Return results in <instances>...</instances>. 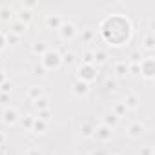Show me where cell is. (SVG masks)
<instances>
[{
    "instance_id": "2e32d148",
    "label": "cell",
    "mask_w": 155,
    "mask_h": 155,
    "mask_svg": "<svg viewBox=\"0 0 155 155\" xmlns=\"http://www.w3.org/2000/svg\"><path fill=\"white\" fill-rule=\"evenodd\" d=\"M31 131H33V133H38V135L46 133V131H48V122H44V120H40V119L35 117L33 126H31Z\"/></svg>"
},
{
    "instance_id": "74e56055",
    "label": "cell",
    "mask_w": 155,
    "mask_h": 155,
    "mask_svg": "<svg viewBox=\"0 0 155 155\" xmlns=\"http://www.w3.org/2000/svg\"><path fill=\"white\" fill-rule=\"evenodd\" d=\"M9 101V95H6V93H0V104H6Z\"/></svg>"
},
{
    "instance_id": "83f0119b",
    "label": "cell",
    "mask_w": 155,
    "mask_h": 155,
    "mask_svg": "<svg viewBox=\"0 0 155 155\" xmlns=\"http://www.w3.org/2000/svg\"><path fill=\"white\" fill-rule=\"evenodd\" d=\"M37 119H40V120H44V122H49V119H51V110H49V108H48V110H40Z\"/></svg>"
},
{
    "instance_id": "f546056e",
    "label": "cell",
    "mask_w": 155,
    "mask_h": 155,
    "mask_svg": "<svg viewBox=\"0 0 155 155\" xmlns=\"http://www.w3.org/2000/svg\"><path fill=\"white\" fill-rule=\"evenodd\" d=\"M93 38H95L93 29H84V31H82V40H84V42H91Z\"/></svg>"
},
{
    "instance_id": "7c38bea8",
    "label": "cell",
    "mask_w": 155,
    "mask_h": 155,
    "mask_svg": "<svg viewBox=\"0 0 155 155\" xmlns=\"http://www.w3.org/2000/svg\"><path fill=\"white\" fill-rule=\"evenodd\" d=\"M44 95V90H42V86H38V84H31L29 88H28V91H26V97L31 101V102H35L38 97H42Z\"/></svg>"
},
{
    "instance_id": "30bf717a",
    "label": "cell",
    "mask_w": 155,
    "mask_h": 155,
    "mask_svg": "<svg viewBox=\"0 0 155 155\" xmlns=\"http://www.w3.org/2000/svg\"><path fill=\"white\" fill-rule=\"evenodd\" d=\"M26 29H28V24H24L20 20H11L9 22V33H13L17 37H22L26 33Z\"/></svg>"
},
{
    "instance_id": "3957f363",
    "label": "cell",
    "mask_w": 155,
    "mask_h": 155,
    "mask_svg": "<svg viewBox=\"0 0 155 155\" xmlns=\"http://www.w3.org/2000/svg\"><path fill=\"white\" fill-rule=\"evenodd\" d=\"M139 73L144 77L146 81H151L153 77H155V58L151 55L140 58V62H139Z\"/></svg>"
},
{
    "instance_id": "9a60e30c",
    "label": "cell",
    "mask_w": 155,
    "mask_h": 155,
    "mask_svg": "<svg viewBox=\"0 0 155 155\" xmlns=\"http://www.w3.org/2000/svg\"><path fill=\"white\" fill-rule=\"evenodd\" d=\"M48 49H49V46H48V42H46V40H38V42H35V44H33V48H31L33 55H38V57H42Z\"/></svg>"
},
{
    "instance_id": "7a4b0ae2",
    "label": "cell",
    "mask_w": 155,
    "mask_h": 155,
    "mask_svg": "<svg viewBox=\"0 0 155 155\" xmlns=\"http://www.w3.org/2000/svg\"><path fill=\"white\" fill-rule=\"evenodd\" d=\"M99 77V68L93 66V64H79L77 68V81H82L86 84H91L93 81H97Z\"/></svg>"
},
{
    "instance_id": "5b68a950",
    "label": "cell",
    "mask_w": 155,
    "mask_h": 155,
    "mask_svg": "<svg viewBox=\"0 0 155 155\" xmlns=\"http://www.w3.org/2000/svg\"><path fill=\"white\" fill-rule=\"evenodd\" d=\"M91 137H93L97 142H108V140H111V137H113V130L108 128V126H104V124H99V126H95V131H93Z\"/></svg>"
},
{
    "instance_id": "cb8c5ba5",
    "label": "cell",
    "mask_w": 155,
    "mask_h": 155,
    "mask_svg": "<svg viewBox=\"0 0 155 155\" xmlns=\"http://www.w3.org/2000/svg\"><path fill=\"white\" fill-rule=\"evenodd\" d=\"M75 62H77V57H75L73 51H66V53L62 55V64H66V66H73Z\"/></svg>"
},
{
    "instance_id": "7402d4cb",
    "label": "cell",
    "mask_w": 155,
    "mask_h": 155,
    "mask_svg": "<svg viewBox=\"0 0 155 155\" xmlns=\"http://www.w3.org/2000/svg\"><path fill=\"white\" fill-rule=\"evenodd\" d=\"M33 106H35L38 111H40V110H48V108H49V99L42 95V97H38V99L33 102Z\"/></svg>"
},
{
    "instance_id": "60d3db41",
    "label": "cell",
    "mask_w": 155,
    "mask_h": 155,
    "mask_svg": "<svg viewBox=\"0 0 155 155\" xmlns=\"http://www.w3.org/2000/svg\"><path fill=\"white\" fill-rule=\"evenodd\" d=\"M90 155H104V151H101V150H93V151H90Z\"/></svg>"
},
{
    "instance_id": "1f68e13d",
    "label": "cell",
    "mask_w": 155,
    "mask_h": 155,
    "mask_svg": "<svg viewBox=\"0 0 155 155\" xmlns=\"http://www.w3.org/2000/svg\"><path fill=\"white\" fill-rule=\"evenodd\" d=\"M0 93H6V95H9L11 93V82H2V84H0Z\"/></svg>"
},
{
    "instance_id": "5bb4252c",
    "label": "cell",
    "mask_w": 155,
    "mask_h": 155,
    "mask_svg": "<svg viewBox=\"0 0 155 155\" xmlns=\"http://www.w3.org/2000/svg\"><path fill=\"white\" fill-rule=\"evenodd\" d=\"M13 18V9L8 4H0V22H11Z\"/></svg>"
},
{
    "instance_id": "d4e9b609",
    "label": "cell",
    "mask_w": 155,
    "mask_h": 155,
    "mask_svg": "<svg viewBox=\"0 0 155 155\" xmlns=\"http://www.w3.org/2000/svg\"><path fill=\"white\" fill-rule=\"evenodd\" d=\"M33 120H35V117L31 115V113H28L22 120H20V124H22V128L24 130H28V131H31V126H33Z\"/></svg>"
},
{
    "instance_id": "277c9868",
    "label": "cell",
    "mask_w": 155,
    "mask_h": 155,
    "mask_svg": "<svg viewBox=\"0 0 155 155\" xmlns=\"http://www.w3.org/2000/svg\"><path fill=\"white\" fill-rule=\"evenodd\" d=\"M58 33H60V38L62 40L71 42L77 35H79V29H77V24L73 20H64L62 26H60V29H58Z\"/></svg>"
},
{
    "instance_id": "9c48e42d",
    "label": "cell",
    "mask_w": 155,
    "mask_h": 155,
    "mask_svg": "<svg viewBox=\"0 0 155 155\" xmlns=\"http://www.w3.org/2000/svg\"><path fill=\"white\" fill-rule=\"evenodd\" d=\"M142 133H144V124L142 122H131L126 130V135L130 139H139Z\"/></svg>"
},
{
    "instance_id": "836d02e7",
    "label": "cell",
    "mask_w": 155,
    "mask_h": 155,
    "mask_svg": "<svg viewBox=\"0 0 155 155\" xmlns=\"http://www.w3.org/2000/svg\"><path fill=\"white\" fill-rule=\"evenodd\" d=\"M93 62V51H86L82 57V64H91Z\"/></svg>"
},
{
    "instance_id": "d6986e66",
    "label": "cell",
    "mask_w": 155,
    "mask_h": 155,
    "mask_svg": "<svg viewBox=\"0 0 155 155\" xmlns=\"http://www.w3.org/2000/svg\"><path fill=\"white\" fill-rule=\"evenodd\" d=\"M113 73H115V75H119V77L126 75V73H128V62H124V60L115 62V64H113Z\"/></svg>"
},
{
    "instance_id": "d6a6232c",
    "label": "cell",
    "mask_w": 155,
    "mask_h": 155,
    "mask_svg": "<svg viewBox=\"0 0 155 155\" xmlns=\"http://www.w3.org/2000/svg\"><path fill=\"white\" fill-rule=\"evenodd\" d=\"M26 155H44V153H42V150L38 146H31V148H28Z\"/></svg>"
},
{
    "instance_id": "44dd1931",
    "label": "cell",
    "mask_w": 155,
    "mask_h": 155,
    "mask_svg": "<svg viewBox=\"0 0 155 155\" xmlns=\"http://www.w3.org/2000/svg\"><path fill=\"white\" fill-rule=\"evenodd\" d=\"M142 48L144 49H148V51H151L153 48H155V37H153V33L150 31V33H146V37H144V40H142Z\"/></svg>"
},
{
    "instance_id": "603a6c76",
    "label": "cell",
    "mask_w": 155,
    "mask_h": 155,
    "mask_svg": "<svg viewBox=\"0 0 155 155\" xmlns=\"http://www.w3.org/2000/svg\"><path fill=\"white\" fill-rule=\"evenodd\" d=\"M31 18H33V15H31V11H28V9H20L18 11V18L17 20H20V22H24V24H29L31 22Z\"/></svg>"
},
{
    "instance_id": "484cf974",
    "label": "cell",
    "mask_w": 155,
    "mask_h": 155,
    "mask_svg": "<svg viewBox=\"0 0 155 155\" xmlns=\"http://www.w3.org/2000/svg\"><path fill=\"white\" fill-rule=\"evenodd\" d=\"M104 86H106V90H108V91H115V90H117V86H119V82H117L115 77H108L106 82H104Z\"/></svg>"
},
{
    "instance_id": "ab89813d",
    "label": "cell",
    "mask_w": 155,
    "mask_h": 155,
    "mask_svg": "<svg viewBox=\"0 0 155 155\" xmlns=\"http://www.w3.org/2000/svg\"><path fill=\"white\" fill-rule=\"evenodd\" d=\"M4 142H6V135L0 131V146H4Z\"/></svg>"
},
{
    "instance_id": "e0dca14e",
    "label": "cell",
    "mask_w": 155,
    "mask_h": 155,
    "mask_svg": "<svg viewBox=\"0 0 155 155\" xmlns=\"http://www.w3.org/2000/svg\"><path fill=\"white\" fill-rule=\"evenodd\" d=\"M122 102H124L126 110H135V108H139V99H137V95H133V93H128Z\"/></svg>"
},
{
    "instance_id": "ffe728a7",
    "label": "cell",
    "mask_w": 155,
    "mask_h": 155,
    "mask_svg": "<svg viewBox=\"0 0 155 155\" xmlns=\"http://www.w3.org/2000/svg\"><path fill=\"white\" fill-rule=\"evenodd\" d=\"M111 113L115 115V117H124L126 113H128V110H126V106H124V102H115L113 104V108H111Z\"/></svg>"
},
{
    "instance_id": "8992f818",
    "label": "cell",
    "mask_w": 155,
    "mask_h": 155,
    "mask_svg": "<svg viewBox=\"0 0 155 155\" xmlns=\"http://www.w3.org/2000/svg\"><path fill=\"white\" fill-rule=\"evenodd\" d=\"M18 119H20V115H18V110H17L15 106H8V108H4V111H2V120H4V124H8V126H15V124L18 122Z\"/></svg>"
},
{
    "instance_id": "4fadbf2b",
    "label": "cell",
    "mask_w": 155,
    "mask_h": 155,
    "mask_svg": "<svg viewBox=\"0 0 155 155\" xmlns=\"http://www.w3.org/2000/svg\"><path fill=\"white\" fill-rule=\"evenodd\" d=\"M101 124H104V126H108V128L115 130V128H117V124H119V117H115L111 111H108V113H104V115H102V122H101Z\"/></svg>"
},
{
    "instance_id": "8d00e7d4",
    "label": "cell",
    "mask_w": 155,
    "mask_h": 155,
    "mask_svg": "<svg viewBox=\"0 0 155 155\" xmlns=\"http://www.w3.org/2000/svg\"><path fill=\"white\" fill-rule=\"evenodd\" d=\"M22 8H24V9H28V11H29V9H33V8H37V2H26V4H24V6H22Z\"/></svg>"
},
{
    "instance_id": "ac0fdd59",
    "label": "cell",
    "mask_w": 155,
    "mask_h": 155,
    "mask_svg": "<svg viewBox=\"0 0 155 155\" xmlns=\"http://www.w3.org/2000/svg\"><path fill=\"white\" fill-rule=\"evenodd\" d=\"M93 131H95V122H93V120H86V122L81 124V133H82V137H91Z\"/></svg>"
},
{
    "instance_id": "4dcf8cb0",
    "label": "cell",
    "mask_w": 155,
    "mask_h": 155,
    "mask_svg": "<svg viewBox=\"0 0 155 155\" xmlns=\"http://www.w3.org/2000/svg\"><path fill=\"white\" fill-rule=\"evenodd\" d=\"M140 58H142V57H140V51H133V53L130 55V60H128V62H130V64H139Z\"/></svg>"
},
{
    "instance_id": "4316f807",
    "label": "cell",
    "mask_w": 155,
    "mask_h": 155,
    "mask_svg": "<svg viewBox=\"0 0 155 155\" xmlns=\"http://www.w3.org/2000/svg\"><path fill=\"white\" fill-rule=\"evenodd\" d=\"M6 40H8V46H15V44H18L20 42V37H17V35H13V33H6Z\"/></svg>"
},
{
    "instance_id": "ba28073f",
    "label": "cell",
    "mask_w": 155,
    "mask_h": 155,
    "mask_svg": "<svg viewBox=\"0 0 155 155\" xmlns=\"http://www.w3.org/2000/svg\"><path fill=\"white\" fill-rule=\"evenodd\" d=\"M71 91H73V95H77V97H88V93H90V84H86V82H82V81H75V82L71 84Z\"/></svg>"
},
{
    "instance_id": "6da1fadb",
    "label": "cell",
    "mask_w": 155,
    "mask_h": 155,
    "mask_svg": "<svg viewBox=\"0 0 155 155\" xmlns=\"http://www.w3.org/2000/svg\"><path fill=\"white\" fill-rule=\"evenodd\" d=\"M40 64L46 71H55L62 66V55L57 49H48L42 57H40Z\"/></svg>"
},
{
    "instance_id": "f1b7e54d",
    "label": "cell",
    "mask_w": 155,
    "mask_h": 155,
    "mask_svg": "<svg viewBox=\"0 0 155 155\" xmlns=\"http://www.w3.org/2000/svg\"><path fill=\"white\" fill-rule=\"evenodd\" d=\"M46 73H48V71L42 68V64H35V66H33V75H35V77H46Z\"/></svg>"
},
{
    "instance_id": "f35d334b",
    "label": "cell",
    "mask_w": 155,
    "mask_h": 155,
    "mask_svg": "<svg viewBox=\"0 0 155 155\" xmlns=\"http://www.w3.org/2000/svg\"><path fill=\"white\" fill-rule=\"evenodd\" d=\"M8 79H6V73L4 71H0V84H2V82H6Z\"/></svg>"
},
{
    "instance_id": "e575fe53",
    "label": "cell",
    "mask_w": 155,
    "mask_h": 155,
    "mask_svg": "<svg viewBox=\"0 0 155 155\" xmlns=\"http://www.w3.org/2000/svg\"><path fill=\"white\" fill-rule=\"evenodd\" d=\"M8 48V40H6V33L0 31V51H4Z\"/></svg>"
},
{
    "instance_id": "52a82bcc",
    "label": "cell",
    "mask_w": 155,
    "mask_h": 155,
    "mask_svg": "<svg viewBox=\"0 0 155 155\" xmlns=\"http://www.w3.org/2000/svg\"><path fill=\"white\" fill-rule=\"evenodd\" d=\"M62 22H64V18H62L58 13H49V15H46V28L51 29V31H58L60 26H62Z\"/></svg>"
},
{
    "instance_id": "d590c367",
    "label": "cell",
    "mask_w": 155,
    "mask_h": 155,
    "mask_svg": "<svg viewBox=\"0 0 155 155\" xmlns=\"http://www.w3.org/2000/svg\"><path fill=\"white\" fill-rule=\"evenodd\" d=\"M140 155H153V148L151 146H142L140 148Z\"/></svg>"
},
{
    "instance_id": "8fae6325",
    "label": "cell",
    "mask_w": 155,
    "mask_h": 155,
    "mask_svg": "<svg viewBox=\"0 0 155 155\" xmlns=\"http://www.w3.org/2000/svg\"><path fill=\"white\" fill-rule=\"evenodd\" d=\"M108 51H104V49H93V66H102V64H106L108 62Z\"/></svg>"
}]
</instances>
